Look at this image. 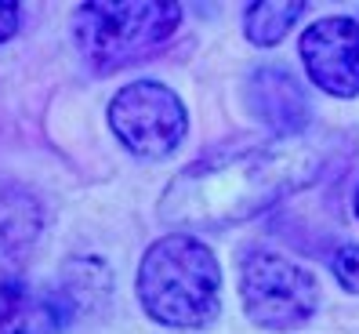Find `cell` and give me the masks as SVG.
<instances>
[{
    "mask_svg": "<svg viewBox=\"0 0 359 334\" xmlns=\"http://www.w3.org/2000/svg\"><path fill=\"white\" fill-rule=\"evenodd\" d=\"M40 236V207L26 193H0V273H15Z\"/></svg>",
    "mask_w": 359,
    "mask_h": 334,
    "instance_id": "9c48e42d",
    "label": "cell"
},
{
    "mask_svg": "<svg viewBox=\"0 0 359 334\" xmlns=\"http://www.w3.org/2000/svg\"><path fill=\"white\" fill-rule=\"evenodd\" d=\"M302 11H305L302 0H287V4H280V0H258V4H247L243 8V36L258 48H272L294 29Z\"/></svg>",
    "mask_w": 359,
    "mask_h": 334,
    "instance_id": "30bf717a",
    "label": "cell"
},
{
    "mask_svg": "<svg viewBox=\"0 0 359 334\" xmlns=\"http://www.w3.org/2000/svg\"><path fill=\"white\" fill-rule=\"evenodd\" d=\"M240 302L262 330H298L320 309V283L280 250L250 247L240 258Z\"/></svg>",
    "mask_w": 359,
    "mask_h": 334,
    "instance_id": "277c9868",
    "label": "cell"
},
{
    "mask_svg": "<svg viewBox=\"0 0 359 334\" xmlns=\"http://www.w3.org/2000/svg\"><path fill=\"white\" fill-rule=\"evenodd\" d=\"M138 302L163 327H207L222 309L218 258L189 233L156 240L138 265Z\"/></svg>",
    "mask_w": 359,
    "mask_h": 334,
    "instance_id": "7a4b0ae2",
    "label": "cell"
},
{
    "mask_svg": "<svg viewBox=\"0 0 359 334\" xmlns=\"http://www.w3.org/2000/svg\"><path fill=\"white\" fill-rule=\"evenodd\" d=\"M247 98L250 109L262 116V123H269V131H276V138L298 135L309 123V98L287 66L255 69L247 80Z\"/></svg>",
    "mask_w": 359,
    "mask_h": 334,
    "instance_id": "ba28073f",
    "label": "cell"
},
{
    "mask_svg": "<svg viewBox=\"0 0 359 334\" xmlns=\"http://www.w3.org/2000/svg\"><path fill=\"white\" fill-rule=\"evenodd\" d=\"M109 123L131 156L163 160L185 142L189 116L171 88H163L156 80H138L113 98Z\"/></svg>",
    "mask_w": 359,
    "mask_h": 334,
    "instance_id": "5b68a950",
    "label": "cell"
},
{
    "mask_svg": "<svg viewBox=\"0 0 359 334\" xmlns=\"http://www.w3.org/2000/svg\"><path fill=\"white\" fill-rule=\"evenodd\" d=\"M330 269H334L337 283H341V287L348 290V295H359V247H355V243L337 247V250H334Z\"/></svg>",
    "mask_w": 359,
    "mask_h": 334,
    "instance_id": "8fae6325",
    "label": "cell"
},
{
    "mask_svg": "<svg viewBox=\"0 0 359 334\" xmlns=\"http://www.w3.org/2000/svg\"><path fill=\"white\" fill-rule=\"evenodd\" d=\"M73 320V302L18 276L0 280V334H58Z\"/></svg>",
    "mask_w": 359,
    "mask_h": 334,
    "instance_id": "52a82bcc",
    "label": "cell"
},
{
    "mask_svg": "<svg viewBox=\"0 0 359 334\" xmlns=\"http://www.w3.org/2000/svg\"><path fill=\"white\" fill-rule=\"evenodd\" d=\"M18 15H22L18 4H0V44L18 33Z\"/></svg>",
    "mask_w": 359,
    "mask_h": 334,
    "instance_id": "7c38bea8",
    "label": "cell"
},
{
    "mask_svg": "<svg viewBox=\"0 0 359 334\" xmlns=\"http://www.w3.org/2000/svg\"><path fill=\"white\" fill-rule=\"evenodd\" d=\"M182 26V4L167 0H128V4H83L76 11L73 36L95 73H116L123 66L160 51Z\"/></svg>",
    "mask_w": 359,
    "mask_h": 334,
    "instance_id": "3957f363",
    "label": "cell"
},
{
    "mask_svg": "<svg viewBox=\"0 0 359 334\" xmlns=\"http://www.w3.org/2000/svg\"><path fill=\"white\" fill-rule=\"evenodd\" d=\"M302 66L320 91L334 98L359 95V22L355 18H320L312 22L302 40Z\"/></svg>",
    "mask_w": 359,
    "mask_h": 334,
    "instance_id": "8992f818",
    "label": "cell"
},
{
    "mask_svg": "<svg viewBox=\"0 0 359 334\" xmlns=\"http://www.w3.org/2000/svg\"><path fill=\"white\" fill-rule=\"evenodd\" d=\"M352 207H355V218H359V185H355V196H352Z\"/></svg>",
    "mask_w": 359,
    "mask_h": 334,
    "instance_id": "4fadbf2b",
    "label": "cell"
},
{
    "mask_svg": "<svg viewBox=\"0 0 359 334\" xmlns=\"http://www.w3.org/2000/svg\"><path fill=\"white\" fill-rule=\"evenodd\" d=\"M320 171L323 156L309 142H298V135L222 145L171 178L156 215L182 229L240 225L320 178Z\"/></svg>",
    "mask_w": 359,
    "mask_h": 334,
    "instance_id": "6da1fadb",
    "label": "cell"
}]
</instances>
